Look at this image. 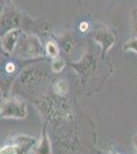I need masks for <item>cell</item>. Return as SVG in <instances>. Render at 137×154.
I'll list each match as a JSON object with an SVG mask.
<instances>
[{
    "mask_svg": "<svg viewBox=\"0 0 137 154\" xmlns=\"http://www.w3.org/2000/svg\"><path fill=\"white\" fill-rule=\"evenodd\" d=\"M26 115V107L24 103L12 99H7L1 105L2 117H16L23 118Z\"/></svg>",
    "mask_w": 137,
    "mask_h": 154,
    "instance_id": "1",
    "label": "cell"
},
{
    "mask_svg": "<svg viewBox=\"0 0 137 154\" xmlns=\"http://www.w3.org/2000/svg\"><path fill=\"white\" fill-rule=\"evenodd\" d=\"M17 51H19V54L23 57H36L41 54L42 49L40 42L36 37L27 36L24 39L23 42L19 44V48Z\"/></svg>",
    "mask_w": 137,
    "mask_h": 154,
    "instance_id": "2",
    "label": "cell"
},
{
    "mask_svg": "<svg viewBox=\"0 0 137 154\" xmlns=\"http://www.w3.org/2000/svg\"><path fill=\"white\" fill-rule=\"evenodd\" d=\"M19 17L14 11H6L0 18V34H6L7 31H11L19 26Z\"/></svg>",
    "mask_w": 137,
    "mask_h": 154,
    "instance_id": "3",
    "label": "cell"
},
{
    "mask_svg": "<svg viewBox=\"0 0 137 154\" xmlns=\"http://www.w3.org/2000/svg\"><path fill=\"white\" fill-rule=\"evenodd\" d=\"M35 144V141L32 139L26 138L22 142L16 143L13 145H7L0 149V154H26L29 151L30 147Z\"/></svg>",
    "mask_w": 137,
    "mask_h": 154,
    "instance_id": "4",
    "label": "cell"
},
{
    "mask_svg": "<svg viewBox=\"0 0 137 154\" xmlns=\"http://www.w3.org/2000/svg\"><path fill=\"white\" fill-rule=\"evenodd\" d=\"M17 37H19V31H16V30H11L4 35V37L2 38V45L6 51H11L13 49L14 44L16 43Z\"/></svg>",
    "mask_w": 137,
    "mask_h": 154,
    "instance_id": "5",
    "label": "cell"
},
{
    "mask_svg": "<svg viewBox=\"0 0 137 154\" xmlns=\"http://www.w3.org/2000/svg\"><path fill=\"white\" fill-rule=\"evenodd\" d=\"M34 153L35 154H50V143H49L48 137H47V133L45 130L42 133L40 143L38 144L37 147L34 148Z\"/></svg>",
    "mask_w": 137,
    "mask_h": 154,
    "instance_id": "6",
    "label": "cell"
},
{
    "mask_svg": "<svg viewBox=\"0 0 137 154\" xmlns=\"http://www.w3.org/2000/svg\"><path fill=\"white\" fill-rule=\"evenodd\" d=\"M54 88H55V91L59 95H64V94L67 93L68 91V83L64 80H58L56 81L55 85H54Z\"/></svg>",
    "mask_w": 137,
    "mask_h": 154,
    "instance_id": "7",
    "label": "cell"
},
{
    "mask_svg": "<svg viewBox=\"0 0 137 154\" xmlns=\"http://www.w3.org/2000/svg\"><path fill=\"white\" fill-rule=\"evenodd\" d=\"M64 60L59 59V58H55L52 62V70L54 72H59L61 69L64 68Z\"/></svg>",
    "mask_w": 137,
    "mask_h": 154,
    "instance_id": "8",
    "label": "cell"
},
{
    "mask_svg": "<svg viewBox=\"0 0 137 154\" xmlns=\"http://www.w3.org/2000/svg\"><path fill=\"white\" fill-rule=\"evenodd\" d=\"M46 49H47V53H48L49 56L53 57V58H55L57 56V54H58V49H57L56 45L53 43V42H48L46 45Z\"/></svg>",
    "mask_w": 137,
    "mask_h": 154,
    "instance_id": "9",
    "label": "cell"
},
{
    "mask_svg": "<svg viewBox=\"0 0 137 154\" xmlns=\"http://www.w3.org/2000/svg\"><path fill=\"white\" fill-rule=\"evenodd\" d=\"M5 70H6V72H8V73H12L14 70V65L12 63H8L5 66Z\"/></svg>",
    "mask_w": 137,
    "mask_h": 154,
    "instance_id": "10",
    "label": "cell"
},
{
    "mask_svg": "<svg viewBox=\"0 0 137 154\" xmlns=\"http://www.w3.org/2000/svg\"><path fill=\"white\" fill-rule=\"evenodd\" d=\"M87 28H88V24L85 23V22H83V23H81V25H80V29H81V31H85V30H87Z\"/></svg>",
    "mask_w": 137,
    "mask_h": 154,
    "instance_id": "11",
    "label": "cell"
}]
</instances>
